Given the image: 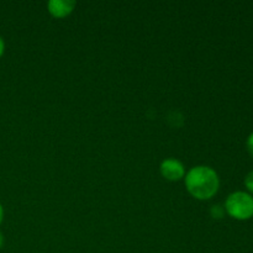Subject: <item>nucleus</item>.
<instances>
[{
    "label": "nucleus",
    "mask_w": 253,
    "mask_h": 253,
    "mask_svg": "<svg viewBox=\"0 0 253 253\" xmlns=\"http://www.w3.org/2000/svg\"><path fill=\"white\" fill-rule=\"evenodd\" d=\"M185 187L197 199H211L220 188V178L209 166H195L185 174Z\"/></svg>",
    "instance_id": "1"
},
{
    "label": "nucleus",
    "mask_w": 253,
    "mask_h": 253,
    "mask_svg": "<svg viewBox=\"0 0 253 253\" xmlns=\"http://www.w3.org/2000/svg\"><path fill=\"white\" fill-rule=\"evenodd\" d=\"M225 212L235 220L246 221L253 217V195L249 192H237L231 193L226 198L224 205Z\"/></svg>",
    "instance_id": "2"
},
{
    "label": "nucleus",
    "mask_w": 253,
    "mask_h": 253,
    "mask_svg": "<svg viewBox=\"0 0 253 253\" xmlns=\"http://www.w3.org/2000/svg\"><path fill=\"white\" fill-rule=\"evenodd\" d=\"M161 173L168 180H179L185 175V168L177 158H166L161 163Z\"/></svg>",
    "instance_id": "3"
},
{
    "label": "nucleus",
    "mask_w": 253,
    "mask_h": 253,
    "mask_svg": "<svg viewBox=\"0 0 253 253\" xmlns=\"http://www.w3.org/2000/svg\"><path fill=\"white\" fill-rule=\"evenodd\" d=\"M76 6V1L73 0H51L47 4L48 11L54 17H64L71 14Z\"/></svg>",
    "instance_id": "4"
},
{
    "label": "nucleus",
    "mask_w": 253,
    "mask_h": 253,
    "mask_svg": "<svg viewBox=\"0 0 253 253\" xmlns=\"http://www.w3.org/2000/svg\"><path fill=\"white\" fill-rule=\"evenodd\" d=\"M244 183H245V187H246L247 192H249L250 194L253 195V170L247 173L246 177H245Z\"/></svg>",
    "instance_id": "5"
},
{
    "label": "nucleus",
    "mask_w": 253,
    "mask_h": 253,
    "mask_svg": "<svg viewBox=\"0 0 253 253\" xmlns=\"http://www.w3.org/2000/svg\"><path fill=\"white\" fill-rule=\"evenodd\" d=\"M211 215L214 219H221V217H224L225 215L224 207H221V205H214V207L211 208Z\"/></svg>",
    "instance_id": "6"
},
{
    "label": "nucleus",
    "mask_w": 253,
    "mask_h": 253,
    "mask_svg": "<svg viewBox=\"0 0 253 253\" xmlns=\"http://www.w3.org/2000/svg\"><path fill=\"white\" fill-rule=\"evenodd\" d=\"M246 148L247 151H249L250 155L253 157V132H251L249 135V137H247L246 140Z\"/></svg>",
    "instance_id": "7"
},
{
    "label": "nucleus",
    "mask_w": 253,
    "mask_h": 253,
    "mask_svg": "<svg viewBox=\"0 0 253 253\" xmlns=\"http://www.w3.org/2000/svg\"><path fill=\"white\" fill-rule=\"evenodd\" d=\"M4 51H5V42H4V39L0 36V57L4 54Z\"/></svg>",
    "instance_id": "8"
},
{
    "label": "nucleus",
    "mask_w": 253,
    "mask_h": 253,
    "mask_svg": "<svg viewBox=\"0 0 253 253\" xmlns=\"http://www.w3.org/2000/svg\"><path fill=\"white\" fill-rule=\"evenodd\" d=\"M2 219H4V209H2V205L0 204V224L2 222Z\"/></svg>",
    "instance_id": "9"
},
{
    "label": "nucleus",
    "mask_w": 253,
    "mask_h": 253,
    "mask_svg": "<svg viewBox=\"0 0 253 253\" xmlns=\"http://www.w3.org/2000/svg\"><path fill=\"white\" fill-rule=\"evenodd\" d=\"M2 245H4V235H2L1 232H0V249H1V247H2Z\"/></svg>",
    "instance_id": "10"
}]
</instances>
